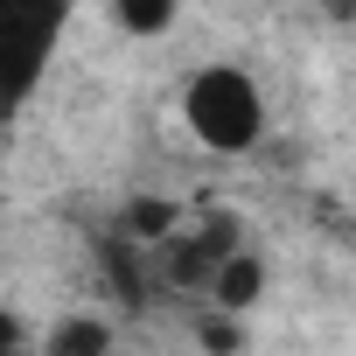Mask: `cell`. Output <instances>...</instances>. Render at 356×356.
Instances as JSON below:
<instances>
[{
  "mask_svg": "<svg viewBox=\"0 0 356 356\" xmlns=\"http://www.w3.org/2000/svg\"><path fill=\"white\" fill-rule=\"evenodd\" d=\"M266 126H273V112H266V84L245 70V63H196L189 77H182V133L203 147V154H217V161H238V154H252L259 140H266Z\"/></svg>",
  "mask_w": 356,
  "mask_h": 356,
  "instance_id": "6da1fadb",
  "label": "cell"
},
{
  "mask_svg": "<svg viewBox=\"0 0 356 356\" xmlns=\"http://www.w3.org/2000/svg\"><path fill=\"white\" fill-rule=\"evenodd\" d=\"M42 356H119V321L112 307H70L42 328Z\"/></svg>",
  "mask_w": 356,
  "mask_h": 356,
  "instance_id": "3957f363",
  "label": "cell"
},
{
  "mask_svg": "<svg viewBox=\"0 0 356 356\" xmlns=\"http://www.w3.org/2000/svg\"><path fill=\"white\" fill-rule=\"evenodd\" d=\"M70 22H77V0H0V35H8V98H15V112L35 105V91L49 84Z\"/></svg>",
  "mask_w": 356,
  "mask_h": 356,
  "instance_id": "7a4b0ae2",
  "label": "cell"
},
{
  "mask_svg": "<svg viewBox=\"0 0 356 356\" xmlns=\"http://www.w3.org/2000/svg\"><path fill=\"white\" fill-rule=\"evenodd\" d=\"M0 356H42V328H29L22 314L0 321Z\"/></svg>",
  "mask_w": 356,
  "mask_h": 356,
  "instance_id": "8992f818",
  "label": "cell"
},
{
  "mask_svg": "<svg viewBox=\"0 0 356 356\" xmlns=\"http://www.w3.org/2000/svg\"><path fill=\"white\" fill-rule=\"evenodd\" d=\"M259 293H266V259L245 245V252L217 273V286H210V300H203V307H210V314H238V321H245V314L259 307Z\"/></svg>",
  "mask_w": 356,
  "mask_h": 356,
  "instance_id": "277c9868",
  "label": "cell"
},
{
  "mask_svg": "<svg viewBox=\"0 0 356 356\" xmlns=\"http://www.w3.org/2000/svg\"><path fill=\"white\" fill-rule=\"evenodd\" d=\"M105 15H112L119 35L154 42V35H168L175 22H182V0H105Z\"/></svg>",
  "mask_w": 356,
  "mask_h": 356,
  "instance_id": "5b68a950",
  "label": "cell"
}]
</instances>
